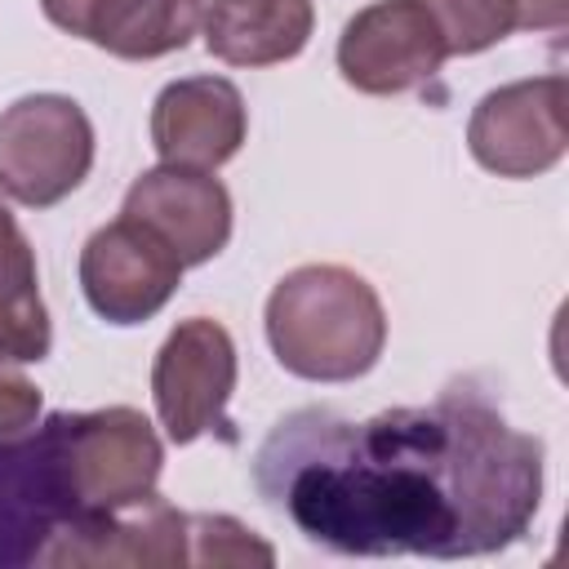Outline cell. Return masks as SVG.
<instances>
[{
	"label": "cell",
	"mask_w": 569,
	"mask_h": 569,
	"mask_svg": "<svg viewBox=\"0 0 569 569\" xmlns=\"http://www.w3.org/2000/svg\"><path fill=\"white\" fill-rule=\"evenodd\" d=\"M253 485L307 542L338 556L462 560L529 533L542 440L462 387L365 422L298 409L258 445Z\"/></svg>",
	"instance_id": "1"
},
{
	"label": "cell",
	"mask_w": 569,
	"mask_h": 569,
	"mask_svg": "<svg viewBox=\"0 0 569 569\" xmlns=\"http://www.w3.org/2000/svg\"><path fill=\"white\" fill-rule=\"evenodd\" d=\"M40 9H44V18H49L58 31L84 36V22H89V13L98 9V0H40Z\"/></svg>",
	"instance_id": "19"
},
{
	"label": "cell",
	"mask_w": 569,
	"mask_h": 569,
	"mask_svg": "<svg viewBox=\"0 0 569 569\" xmlns=\"http://www.w3.org/2000/svg\"><path fill=\"white\" fill-rule=\"evenodd\" d=\"M262 320L280 369L307 382H356L387 347L378 289L338 262H307L280 276Z\"/></svg>",
	"instance_id": "2"
},
{
	"label": "cell",
	"mask_w": 569,
	"mask_h": 569,
	"mask_svg": "<svg viewBox=\"0 0 569 569\" xmlns=\"http://www.w3.org/2000/svg\"><path fill=\"white\" fill-rule=\"evenodd\" d=\"M71 520L147 498L164 467V445L142 409L107 405L89 413H49L40 422Z\"/></svg>",
	"instance_id": "3"
},
{
	"label": "cell",
	"mask_w": 569,
	"mask_h": 569,
	"mask_svg": "<svg viewBox=\"0 0 569 569\" xmlns=\"http://www.w3.org/2000/svg\"><path fill=\"white\" fill-rule=\"evenodd\" d=\"M565 98V76L556 71L489 89L467 120L476 164L498 178H538L556 169L569 147Z\"/></svg>",
	"instance_id": "6"
},
{
	"label": "cell",
	"mask_w": 569,
	"mask_h": 569,
	"mask_svg": "<svg viewBox=\"0 0 569 569\" xmlns=\"http://www.w3.org/2000/svg\"><path fill=\"white\" fill-rule=\"evenodd\" d=\"M204 49L227 67H276L307 49L316 31L311 0H209Z\"/></svg>",
	"instance_id": "13"
},
{
	"label": "cell",
	"mask_w": 569,
	"mask_h": 569,
	"mask_svg": "<svg viewBox=\"0 0 569 569\" xmlns=\"http://www.w3.org/2000/svg\"><path fill=\"white\" fill-rule=\"evenodd\" d=\"M71 520L49 445L36 431L0 440V569L40 565L49 538Z\"/></svg>",
	"instance_id": "12"
},
{
	"label": "cell",
	"mask_w": 569,
	"mask_h": 569,
	"mask_svg": "<svg viewBox=\"0 0 569 569\" xmlns=\"http://www.w3.org/2000/svg\"><path fill=\"white\" fill-rule=\"evenodd\" d=\"M182 271L178 253L129 213L98 227L80 249V289L107 325H142L164 311Z\"/></svg>",
	"instance_id": "7"
},
{
	"label": "cell",
	"mask_w": 569,
	"mask_h": 569,
	"mask_svg": "<svg viewBox=\"0 0 569 569\" xmlns=\"http://www.w3.org/2000/svg\"><path fill=\"white\" fill-rule=\"evenodd\" d=\"M244 138H249V107L227 76L169 80L151 102V147L160 164L213 173L244 147Z\"/></svg>",
	"instance_id": "10"
},
{
	"label": "cell",
	"mask_w": 569,
	"mask_h": 569,
	"mask_svg": "<svg viewBox=\"0 0 569 569\" xmlns=\"http://www.w3.org/2000/svg\"><path fill=\"white\" fill-rule=\"evenodd\" d=\"M142 227H151L182 267H200L218 258L231 240V191L204 173L182 164H156L124 191V209Z\"/></svg>",
	"instance_id": "11"
},
{
	"label": "cell",
	"mask_w": 569,
	"mask_h": 569,
	"mask_svg": "<svg viewBox=\"0 0 569 569\" xmlns=\"http://www.w3.org/2000/svg\"><path fill=\"white\" fill-rule=\"evenodd\" d=\"M200 18L204 0H98L80 40L124 62H151L187 49Z\"/></svg>",
	"instance_id": "14"
},
{
	"label": "cell",
	"mask_w": 569,
	"mask_h": 569,
	"mask_svg": "<svg viewBox=\"0 0 569 569\" xmlns=\"http://www.w3.org/2000/svg\"><path fill=\"white\" fill-rule=\"evenodd\" d=\"M231 391H236L231 333L209 316L178 320L151 365V400L164 436L173 445H191L204 431H222Z\"/></svg>",
	"instance_id": "5"
},
{
	"label": "cell",
	"mask_w": 569,
	"mask_h": 569,
	"mask_svg": "<svg viewBox=\"0 0 569 569\" xmlns=\"http://www.w3.org/2000/svg\"><path fill=\"white\" fill-rule=\"evenodd\" d=\"M449 49L418 0H373L338 36V71L356 93L391 98L427 84Z\"/></svg>",
	"instance_id": "8"
},
{
	"label": "cell",
	"mask_w": 569,
	"mask_h": 569,
	"mask_svg": "<svg viewBox=\"0 0 569 569\" xmlns=\"http://www.w3.org/2000/svg\"><path fill=\"white\" fill-rule=\"evenodd\" d=\"M40 565H129V569H173L191 565V511H178L156 489L129 507L93 511L80 520H67Z\"/></svg>",
	"instance_id": "9"
},
{
	"label": "cell",
	"mask_w": 569,
	"mask_h": 569,
	"mask_svg": "<svg viewBox=\"0 0 569 569\" xmlns=\"http://www.w3.org/2000/svg\"><path fill=\"white\" fill-rule=\"evenodd\" d=\"M40 418V387L13 365L0 360V440H22L36 431Z\"/></svg>",
	"instance_id": "18"
},
{
	"label": "cell",
	"mask_w": 569,
	"mask_h": 569,
	"mask_svg": "<svg viewBox=\"0 0 569 569\" xmlns=\"http://www.w3.org/2000/svg\"><path fill=\"white\" fill-rule=\"evenodd\" d=\"M53 347V325L40 298V267L27 231L0 204V360L31 365Z\"/></svg>",
	"instance_id": "15"
},
{
	"label": "cell",
	"mask_w": 569,
	"mask_h": 569,
	"mask_svg": "<svg viewBox=\"0 0 569 569\" xmlns=\"http://www.w3.org/2000/svg\"><path fill=\"white\" fill-rule=\"evenodd\" d=\"M191 565H276L271 542H262L236 516H191Z\"/></svg>",
	"instance_id": "17"
},
{
	"label": "cell",
	"mask_w": 569,
	"mask_h": 569,
	"mask_svg": "<svg viewBox=\"0 0 569 569\" xmlns=\"http://www.w3.org/2000/svg\"><path fill=\"white\" fill-rule=\"evenodd\" d=\"M93 169V124L67 93H27L0 111V191L27 209L67 200Z\"/></svg>",
	"instance_id": "4"
},
{
	"label": "cell",
	"mask_w": 569,
	"mask_h": 569,
	"mask_svg": "<svg viewBox=\"0 0 569 569\" xmlns=\"http://www.w3.org/2000/svg\"><path fill=\"white\" fill-rule=\"evenodd\" d=\"M449 58H471L507 40L511 31H556L565 22L569 0H418Z\"/></svg>",
	"instance_id": "16"
}]
</instances>
